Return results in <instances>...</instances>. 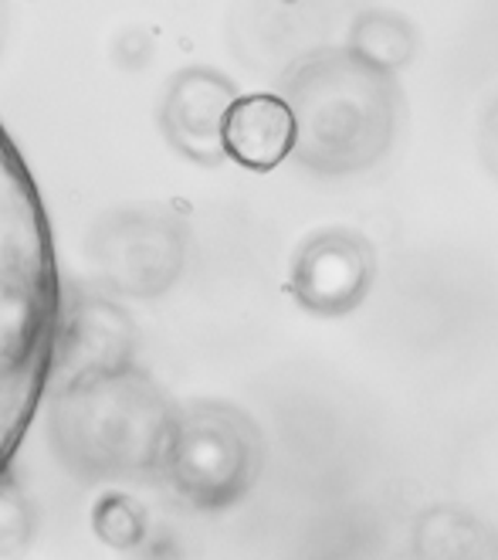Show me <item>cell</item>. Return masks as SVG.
Returning <instances> with one entry per match:
<instances>
[{
  "label": "cell",
  "instance_id": "6da1fadb",
  "mask_svg": "<svg viewBox=\"0 0 498 560\" xmlns=\"http://www.w3.org/2000/svg\"><path fill=\"white\" fill-rule=\"evenodd\" d=\"M61 329L51 221L0 122V479L48 390Z\"/></svg>",
  "mask_w": 498,
  "mask_h": 560
},
{
  "label": "cell",
  "instance_id": "7a4b0ae2",
  "mask_svg": "<svg viewBox=\"0 0 498 560\" xmlns=\"http://www.w3.org/2000/svg\"><path fill=\"white\" fill-rule=\"evenodd\" d=\"M69 398L75 411L61 424L69 432V455L85 469L98 472H137L163 463L170 442V408L163 394L137 374L106 371L85 381Z\"/></svg>",
  "mask_w": 498,
  "mask_h": 560
},
{
  "label": "cell",
  "instance_id": "3957f363",
  "mask_svg": "<svg viewBox=\"0 0 498 560\" xmlns=\"http://www.w3.org/2000/svg\"><path fill=\"white\" fill-rule=\"evenodd\" d=\"M163 466L177 492L197 510H227L254 486L261 435L254 421L230 405H197L174 421Z\"/></svg>",
  "mask_w": 498,
  "mask_h": 560
},
{
  "label": "cell",
  "instance_id": "277c9868",
  "mask_svg": "<svg viewBox=\"0 0 498 560\" xmlns=\"http://www.w3.org/2000/svg\"><path fill=\"white\" fill-rule=\"evenodd\" d=\"M221 147L248 171H275L298 147L295 109L269 92L230 98L221 119Z\"/></svg>",
  "mask_w": 498,
  "mask_h": 560
},
{
  "label": "cell",
  "instance_id": "5b68a950",
  "mask_svg": "<svg viewBox=\"0 0 498 560\" xmlns=\"http://www.w3.org/2000/svg\"><path fill=\"white\" fill-rule=\"evenodd\" d=\"M370 282V255L356 238L325 235L316 238L295 266V292L316 313L353 310Z\"/></svg>",
  "mask_w": 498,
  "mask_h": 560
},
{
  "label": "cell",
  "instance_id": "8992f818",
  "mask_svg": "<svg viewBox=\"0 0 498 560\" xmlns=\"http://www.w3.org/2000/svg\"><path fill=\"white\" fill-rule=\"evenodd\" d=\"M95 526H98V534H103V540H109L112 547H132L146 534V516L140 503H132L129 497H109L98 503Z\"/></svg>",
  "mask_w": 498,
  "mask_h": 560
}]
</instances>
